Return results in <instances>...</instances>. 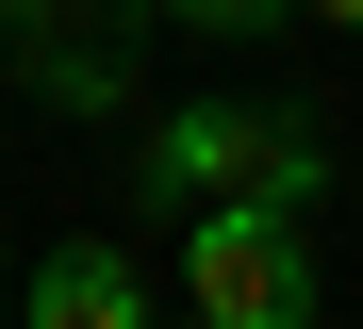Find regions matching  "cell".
I'll list each match as a JSON object with an SVG mask.
<instances>
[{
  "label": "cell",
  "mask_w": 363,
  "mask_h": 329,
  "mask_svg": "<svg viewBox=\"0 0 363 329\" xmlns=\"http://www.w3.org/2000/svg\"><path fill=\"white\" fill-rule=\"evenodd\" d=\"M17 66H33V99H50V115H99V99H133L116 33H83V50H17Z\"/></svg>",
  "instance_id": "obj_4"
},
{
  "label": "cell",
  "mask_w": 363,
  "mask_h": 329,
  "mask_svg": "<svg viewBox=\"0 0 363 329\" xmlns=\"http://www.w3.org/2000/svg\"><path fill=\"white\" fill-rule=\"evenodd\" d=\"M297 17H330V33H363V0H297Z\"/></svg>",
  "instance_id": "obj_7"
},
{
  "label": "cell",
  "mask_w": 363,
  "mask_h": 329,
  "mask_svg": "<svg viewBox=\"0 0 363 329\" xmlns=\"http://www.w3.org/2000/svg\"><path fill=\"white\" fill-rule=\"evenodd\" d=\"M17 329H149V280L116 247H50L33 280H17Z\"/></svg>",
  "instance_id": "obj_3"
},
{
  "label": "cell",
  "mask_w": 363,
  "mask_h": 329,
  "mask_svg": "<svg viewBox=\"0 0 363 329\" xmlns=\"http://www.w3.org/2000/svg\"><path fill=\"white\" fill-rule=\"evenodd\" d=\"M149 197L165 214H215V197H297L314 214L330 197V132L297 99H182V115H149Z\"/></svg>",
  "instance_id": "obj_1"
},
{
  "label": "cell",
  "mask_w": 363,
  "mask_h": 329,
  "mask_svg": "<svg viewBox=\"0 0 363 329\" xmlns=\"http://www.w3.org/2000/svg\"><path fill=\"white\" fill-rule=\"evenodd\" d=\"M149 17H165V33H215V50H231V33H281L297 0H149Z\"/></svg>",
  "instance_id": "obj_6"
},
{
  "label": "cell",
  "mask_w": 363,
  "mask_h": 329,
  "mask_svg": "<svg viewBox=\"0 0 363 329\" xmlns=\"http://www.w3.org/2000/svg\"><path fill=\"white\" fill-rule=\"evenodd\" d=\"M182 296H199V329H314L297 197H215V214H182Z\"/></svg>",
  "instance_id": "obj_2"
},
{
  "label": "cell",
  "mask_w": 363,
  "mask_h": 329,
  "mask_svg": "<svg viewBox=\"0 0 363 329\" xmlns=\"http://www.w3.org/2000/svg\"><path fill=\"white\" fill-rule=\"evenodd\" d=\"M116 17H149V0H0L17 50H83V33H116Z\"/></svg>",
  "instance_id": "obj_5"
}]
</instances>
